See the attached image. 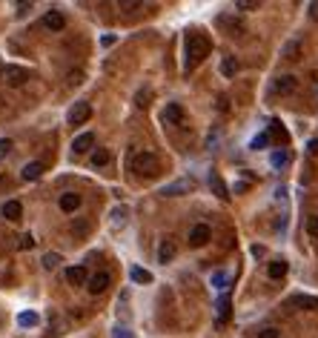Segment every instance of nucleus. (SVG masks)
<instances>
[{"label":"nucleus","instance_id":"4be33fe9","mask_svg":"<svg viewBox=\"0 0 318 338\" xmlns=\"http://www.w3.org/2000/svg\"><path fill=\"white\" fill-rule=\"evenodd\" d=\"M132 281L135 284H152V273H146L141 266H132Z\"/></svg>","mask_w":318,"mask_h":338},{"label":"nucleus","instance_id":"f3484780","mask_svg":"<svg viewBox=\"0 0 318 338\" xmlns=\"http://www.w3.org/2000/svg\"><path fill=\"white\" fill-rule=\"evenodd\" d=\"M40 175H43V164L32 161V164H26V166H23V178H26V181H37Z\"/></svg>","mask_w":318,"mask_h":338},{"label":"nucleus","instance_id":"9d476101","mask_svg":"<svg viewBox=\"0 0 318 338\" xmlns=\"http://www.w3.org/2000/svg\"><path fill=\"white\" fill-rule=\"evenodd\" d=\"M218 26H221V29H226L230 35H235V32L241 35V32H244V23H241L238 17H232V15H221V17H218Z\"/></svg>","mask_w":318,"mask_h":338},{"label":"nucleus","instance_id":"c85d7f7f","mask_svg":"<svg viewBox=\"0 0 318 338\" xmlns=\"http://www.w3.org/2000/svg\"><path fill=\"white\" fill-rule=\"evenodd\" d=\"M287 161H289V155H287V152H284V149L272 152V166H275V169H278V166H284V164H287Z\"/></svg>","mask_w":318,"mask_h":338},{"label":"nucleus","instance_id":"5701e85b","mask_svg":"<svg viewBox=\"0 0 318 338\" xmlns=\"http://www.w3.org/2000/svg\"><path fill=\"white\" fill-rule=\"evenodd\" d=\"M221 72H224L226 78H235V72H238V60H235V58H224V63H221Z\"/></svg>","mask_w":318,"mask_h":338},{"label":"nucleus","instance_id":"6ab92c4d","mask_svg":"<svg viewBox=\"0 0 318 338\" xmlns=\"http://www.w3.org/2000/svg\"><path fill=\"white\" fill-rule=\"evenodd\" d=\"M287 269H289V266H287V261H272V264L267 266V275H269V278H275V281H278V278H284V275H287Z\"/></svg>","mask_w":318,"mask_h":338},{"label":"nucleus","instance_id":"bb28decb","mask_svg":"<svg viewBox=\"0 0 318 338\" xmlns=\"http://www.w3.org/2000/svg\"><path fill=\"white\" fill-rule=\"evenodd\" d=\"M58 264H60V255H58V252H46V255H43V266H46V269H55Z\"/></svg>","mask_w":318,"mask_h":338},{"label":"nucleus","instance_id":"423d86ee","mask_svg":"<svg viewBox=\"0 0 318 338\" xmlns=\"http://www.w3.org/2000/svg\"><path fill=\"white\" fill-rule=\"evenodd\" d=\"M92 146H95V135H92V132H83V135H78L72 141V152H75V155H83V152H89Z\"/></svg>","mask_w":318,"mask_h":338},{"label":"nucleus","instance_id":"b1692460","mask_svg":"<svg viewBox=\"0 0 318 338\" xmlns=\"http://www.w3.org/2000/svg\"><path fill=\"white\" fill-rule=\"evenodd\" d=\"M40 321V318H37V312H20V316H17V324H20V327H35V324Z\"/></svg>","mask_w":318,"mask_h":338},{"label":"nucleus","instance_id":"c9c22d12","mask_svg":"<svg viewBox=\"0 0 318 338\" xmlns=\"http://www.w3.org/2000/svg\"><path fill=\"white\" fill-rule=\"evenodd\" d=\"M112 338H132V332H129V330H123V327H118V330L112 332Z\"/></svg>","mask_w":318,"mask_h":338},{"label":"nucleus","instance_id":"412c9836","mask_svg":"<svg viewBox=\"0 0 318 338\" xmlns=\"http://www.w3.org/2000/svg\"><path fill=\"white\" fill-rule=\"evenodd\" d=\"M226 316H230V295L224 292L221 298H218V324H224Z\"/></svg>","mask_w":318,"mask_h":338},{"label":"nucleus","instance_id":"f8f14e48","mask_svg":"<svg viewBox=\"0 0 318 338\" xmlns=\"http://www.w3.org/2000/svg\"><path fill=\"white\" fill-rule=\"evenodd\" d=\"M43 26H46V29H52V32H60V29L66 26V17L60 15V12H46Z\"/></svg>","mask_w":318,"mask_h":338},{"label":"nucleus","instance_id":"a211bd4d","mask_svg":"<svg viewBox=\"0 0 318 338\" xmlns=\"http://www.w3.org/2000/svg\"><path fill=\"white\" fill-rule=\"evenodd\" d=\"M210 187L215 189V195L221 198V201H230V189H226V184L218 178V175H212V178H210Z\"/></svg>","mask_w":318,"mask_h":338},{"label":"nucleus","instance_id":"393cba45","mask_svg":"<svg viewBox=\"0 0 318 338\" xmlns=\"http://www.w3.org/2000/svg\"><path fill=\"white\" fill-rule=\"evenodd\" d=\"M109 158H112V155H109V149H98L92 155V166H106Z\"/></svg>","mask_w":318,"mask_h":338},{"label":"nucleus","instance_id":"473e14b6","mask_svg":"<svg viewBox=\"0 0 318 338\" xmlns=\"http://www.w3.org/2000/svg\"><path fill=\"white\" fill-rule=\"evenodd\" d=\"M258 338H281V332L275 330V327H267V330H261Z\"/></svg>","mask_w":318,"mask_h":338},{"label":"nucleus","instance_id":"6e6552de","mask_svg":"<svg viewBox=\"0 0 318 338\" xmlns=\"http://www.w3.org/2000/svg\"><path fill=\"white\" fill-rule=\"evenodd\" d=\"M272 86H275V92H281V95H292L298 86V80L292 78V75H281V78H275Z\"/></svg>","mask_w":318,"mask_h":338},{"label":"nucleus","instance_id":"f704fd0d","mask_svg":"<svg viewBox=\"0 0 318 338\" xmlns=\"http://www.w3.org/2000/svg\"><path fill=\"white\" fill-rule=\"evenodd\" d=\"M32 246H35V238H32V235H23L20 238V250H32Z\"/></svg>","mask_w":318,"mask_h":338},{"label":"nucleus","instance_id":"4c0bfd02","mask_svg":"<svg viewBox=\"0 0 318 338\" xmlns=\"http://www.w3.org/2000/svg\"><path fill=\"white\" fill-rule=\"evenodd\" d=\"M246 189H249V184H246V181H241V184H235V192H246Z\"/></svg>","mask_w":318,"mask_h":338},{"label":"nucleus","instance_id":"cd10ccee","mask_svg":"<svg viewBox=\"0 0 318 338\" xmlns=\"http://www.w3.org/2000/svg\"><path fill=\"white\" fill-rule=\"evenodd\" d=\"M226 273H221V269H218V273H212V287H218V289H224L226 287Z\"/></svg>","mask_w":318,"mask_h":338},{"label":"nucleus","instance_id":"7c9ffc66","mask_svg":"<svg viewBox=\"0 0 318 338\" xmlns=\"http://www.w3.org/2000/svg\"><path fill=\"white\" fill-rule=\"evenodd\" d=\"M307 232H310L312 238H318V215H312L310 221H307Z\"/></svg>","mask_w":318,"mask_h":338},{"label":"nucleus","instance_id":"e433bc0d","mask_svg":"<svg viewBox=\"0 0 318 338\" xmlns=\"http://www.w3.org/2000/svg\"><path fill=\"white\" fill-rule=\"evenodd\" d=\"M307 149H310L312 155H318V138H312V141H310V146H307Z\"/></svg>","mask_w":318,"mask_h":338},{"label":"nucleus","instance_id":"20e7f679","mask_svg":"<svg viewBox=\"0 0 318 338\" xmlns=\"http://www.w3.org/2000/svg\"><path fill=\"white\" fill-rule=\"evenodd\" d=\"M210 238H212V230L207 227V223H195V227L189 230V244L192 246H203Z\"/></svg>","mask_w":318,"mask_h":338},{"label":"nucleus","instance_id":"58836bf2","mask_svg":"<svg viewBox=\"0 0 318 338\" xmlns=\"http://www.w3.org/2000/svg\"><path fill=\"white\" fill-rule=\"evenodd\" d=\"M115 43V35H103V46H112Z\"/></svg>","mask_w":318,"mask_h":338},{"label":"nucleus","instance_id":"39448f33","mask_svg":"<svg viewBox=\"0 0 318 338\" xmlns=\"http://www.w3.org/2000/svg\"><path fill=\"white\" fill-rule=\"evenodd\" d=\"M3 78H6L9 86H23V83L29 80V72H26V69H20V66H6Z\"/></svg>","mask_w":318,"mask_h":338},{"label":"nucleus","instance_id":"f257e3e1","mask_svg":"<svg viewBox=\"0 0 318 338\" xmlns=\"http://www.w3.org/2000/svg\"><path fill=\"white\" fill-rule=\"evenodd\" d=\"M207 55H210V37L201 32H192L187 37V69H195Z\"/></svg>","mask_w":318,"mask_h":338},{"label":"nucleus","instance_id":"f03ea898","mask_svg":"<svg viewBox=\"0 0 318 338\" xmlns=\"http://www.w3.org/2000/svg\"><path fill=\"white\" fill-rule=\"evenodd\" d=\"M158 158L152 155V152H138L135 158H132V172H138V175H158Z\"/></svg>","mask_w":318,"mask_h":338},{"label":"nucleus","instance_id":"2f4dec72","mask_svg":"<svg viewBox=\"0 0 318 338\" xmlns=\"http://www.w3.org/2000/svg\"><path fill=\"white\" fill-rule=\"evenodd\" d=\"M9 152H12V141H9V138H0V158H6Z\"/></svg>","mask_w":318,"mask_h":338},{"label":"nucleus","instance_id":"2eb2a0df","mask_svg":"<svg viewBox=\"0 0 318 338\" xmlns=\"http://www.w3.org/2000/svg\"><path fill=\"white\" fill-rule=\"evenodd\" d=\"M78 207H80V195L78 192H63L60 195V209H63V212H75Z\"/></svg>","mask_w":318,"mask_h":338},{"label":"nucleus","instance_id":"9b49d317","mask_svg":"<svg viewBox=\"0 0 318 338\" xmlns=\"http://www.w3.org/2000/svg\"><path fill=\"white\" fill-rule=\"evenodd\" d=\"M281 58L284 60H298L301 58V40H296V37L287 40V43L281 46Z\"/></svg>","mask_w":318,"mask_h":338},{"label":"nucleus","instance_id":"a19ab883","mask_svg":"<svg viewBox=\"0 0 318 338\" xmlns=\"http://www.w3.org/2000/svg\"><path fill=\"white\" fill-rule=\"evenodd\" d=\"M3 72H6V66H3V63H0V75H3Z\"/></svg>","mask_w":318,"mask_h":338},{"label":"nucleus","instance_id":"1a4fd4ad","mask_svg":"<svg viewBox=\"0 0 318 338\" xmlns=\"http://www.w3.org/2000/svg\"><path fill=\"white\" fill-rule=\"evenodd\" d=\"M192 187H195V184H192V181H189V178H184V181H175V184H169V187H164V189H161V192H164V195H169V198H172V195H184V192H192Z\"/></svg>","mask_w":318,"mask_h":338},{"label":"nucleus","instance_id":"0eeeda50","mask_svg":"<svg viewBox=\"0 0 318 338\" xmlns=\"http://www.w3.org/2000/svg\"><path fill=\"white\" fill-rule=\"evenodd\" d=\"M109 281H112V278H109V273H95L92 278L86 281V284H89V292H92V295H101L103 289L109 287Z\"/></svg>","mask_w":318,"mask_h":338},{"label":"nucleus","instance_id":"aec40b11","mask_svg":"<svg viewBox=\"0 0 318 338\" xmlns=\"http://www.w3.org/2000/svg\"><path fill=\"white\" fill-rule=\"evenodd\" d=\"M172 258H175V244L172 241H164L161 250H158V261L161 264H167V261H172Z\"/></svg>","mask_w":318,"mask_h":338},{"label":"nucleus","instance_id":"a878e982","mask_svg":"<svg viewBox=\"0 0 318 338\" xmlns=\"http://www.w3.org/2000/svg\"><path fill=\"white\" fill-rule=\"evenodd\" d=\"M267 144H269V132H261V135H255V138H253L249 149H264Z\"/></svg>","mask_w":318,"mask_h":338},{"label":"nucleus","instance_id":"4468645a","mask_svg":"<svg viewBox=\"0 0 318 338\" xmlns=\"http://www.w3.org/2000/svg\"><path fill=\"white\" fill-rule=\"evenodd\" d=\"M66 281H69V284H72V287H80V284H83V281H86V266H69V269H66Z\"/></svg>","mask_w":318,"mask_h":338},{"label":"nucleus","instance_id":"ddd939ff","mask_svg":"<svg viewBox=\"0 0 318 338\" xmlns=\"http://www.w3.org/2000/svg\"><path fill=\"white\" fill-rule=\"evenodd\" d=\"M181 121H184L181 103H167V109H164V123H181Z\"/></svg>","mask_w":318,"mask_h":338},{"label":"nucleus","instance_id":"7ed1b4c3","mask_svg":"<svg viewBox=\"0 0 318 338\" xmlns=\"http://www.w3.org/2000/svg\"><path fill=\"white\" fill-rule=\"evenodd\" d=\"M89 118H92V106H89L86 101L75 103L72 112H69V123H72V126H80V123H86Z\"/></svg>","mask_w":318,"mask_h":338},{"label":"nucleus","instance_id":"dca6fc26","mask_svg":"<svg viewBox=\"0 0 318 338\" xmlns=\"http://www.w3.org/2000/svg\"><path fill=\"white\" fill-rule=\"evenodd\" d=\"M20 215H23L20 201H6L3 204V218H9V221H20Z\"/></svg>","mask_w":318,"mask_h":338},{"label":"nucleus","instance_id":"c756f323","mask_svg":"<svg viewBox=\"0 0 318 338\" xmlns=\"http://www.w3.org/2000/svg\"><path fill=\"white\" fill-rule=\"evenodd\" d=\"M235 9H238V12H249V9H258V0H238V3H235Z\"/></svg>","mask_w":318,"mask_h":338},{"label":"nucleus","instance_id":"ea45409f","mask_svg":"<svg viewBox=\"0 0 318 338\" xmlns=\"http://www.w3.org/2000/svg\"><path fill=\"white\" fill-rule=\"evenodd\" d=\"M310 9H312V17H318V3H312Z\"/></svg>","mask_w":318,"mask_h":338},{"label":"nucleus","instance_id":"72a5a7b5","mask_svg":"<svg viewBox=\"0 0 318 338\" xmlns=\"http://www.w3.org/2000/svg\"><path fill=\"white\" fill-rule=\"evenodd\" d=\"M292 304H301V307H318V301H315V298H304V295H301V298H296Z\"/></svg>","mask_w":318,"mask_h":338}]
</instances>
